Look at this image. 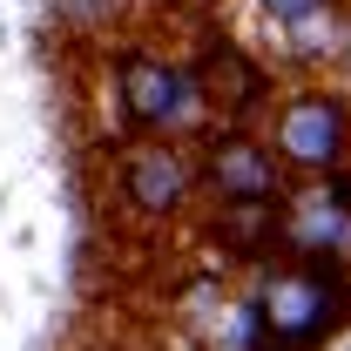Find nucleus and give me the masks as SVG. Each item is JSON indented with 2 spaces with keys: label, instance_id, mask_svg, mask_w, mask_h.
I'll list each match as a JSON object with an SVG mask.
<instances>
[{
  "label": "nucleus",
  "instance_id": "0eeeda50",
  "mask_svg": "<svg viewBox=\"0 0 351 351\" xmlns=\"http://www.w3.org/2000/svg\"><path fill=\"white\" fill-rule=\"evenodd\" d=\"M196 75L210 88V108H217V129H257L270 122V75H263V61H250L237 41H203L196 54Z\"/></svg>",
  "mask_w": 351,
  "mask_h": 351
},
{
  "label": "nucleus",
  "instance_id": "7ed1b4c3",
  "mask_svg": "<svg viewBox=\"0 0 351 351\" xmlns=\"http://www.w3.org/2000/svg\"><path fill=\"white\" fill-rule=\"evenodd\" d=\"M108 203L135 230H176V223L203 217V156L196 142L169 135H129L108 149Z\"/></svg>",
  "mask_w": 351,
  "mask_h": 351
},
{
  "label": "nucleus",
  "instance_id": "20e7f679",
  "mask_svg": "<svg viewBox=\"0 0 351 351\" xmlns=\"http://www.w3.org/2000/svg\"><path fill=\"white\" fill-rule=\"evenodd\" d=\"M270 149L284 156L291 182H311V176H338L351 169V95L338 88H298L270 108Z\"/></svg>",
  "mask_w": 351,
  "mask_h": 351
},
{
  "label": "nucleus",
  "instance_id": "1a4fd4ad",
  "mask_svg": "<svg viewBox=\"0 0 351 351\" xmlns=\"http://www.w3.org/2000/svg\"><path fill=\"white\" fill-rule=\"evenodd\" d=\"M270 351H277V345H270Z\"/></svg>",
  "mask_w": 351,
  "mask_h": 351
},
{
  "label": "nucleus",
  "instance_id": "39448f33",
  "mask_svg": "<svg viewBox=\"0 0 351 351\" xmlns=\"http://www.w3.org/2000/svg\"><path fill=\"white\" fill-rule=\"evenodd\" d=\"M203 156V196L210 203H284L291 169L263 129H210L196 142Z\"/></svg>",
  "mask_w": 351,
  "mask_h": 351
},
{
  "label": "nucleus",
  "instance_id": "423d86ee",
  "mask_svg": "<svg viewBox=\"0 0 351 351\" xmlns=\"http://www.w3.org/2000/svg\"><path fill=\"white\" fill-rule=\"evenodd\" d=\"M284 250L351 270V169L284 189Z\"/></svg>",
  "mask_w": 351,
  "mask_h": 351
},
{
  "label": "nucleus",
  "instance_id": "f257e3e1",
  "mask_svg": "<svg viewBox=\"0 0 351 351\" xmlns=\"http://www.w3.org/2000/svg\"><path fill=\"white\" fill-rule=\"evenodd\" d=\"M108 122H115V142H129V135L203 142L217 129V108H210L196 61L162 54V47H129L108 68Z\"/></svg>",
  "mask_w": 351,
  "mask_h": 351
},
{
  "label": "nucleus",
  "instance_id": "6e6552de",
  "mask_svg": "<svg viewBox=\"0 0 351 351\" xmlns=\"http://www.w3.org/2000/svg\"><path fill=\"white\" fill-rule=\"evenodd\" d=\"M257 14L277 27V34H291V27H304V21H324V14H338V0H257Z\"/></svg>",
  "mask_w": 351,
  "mask_h": 351
},
{
  "label": "nucleus",
  "instance_id": "f03ea898",
  "mask_svg": "<svg viewBox=\"0 0 351 351\" xmlns=\"http://www.w3.org/2000/svg\"><path fill=\"white\" fill-rule=\"evenodd\" d=\"M237 277H243L277 351H324L338 331H351V270H338V263H311L284 250Z\"/></svg>",
  "mask_w": 351,
  "mask_h": 351
}]
</instances>
